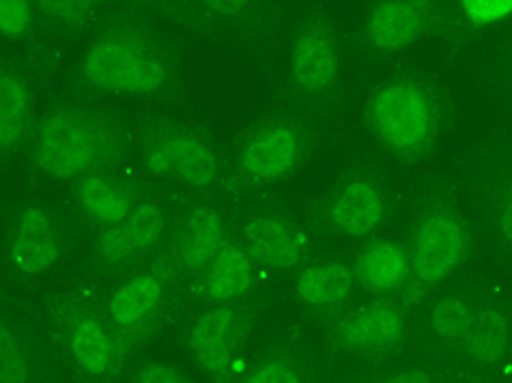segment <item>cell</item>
Segmentation results:
<instances>
[{"label":"cell","instance_id":"6da1fadb","mask_svg":"<svg viewBox=\"0 0 512 383\" xmlns=\"http://www.w3.org/2000/svg\"><path fill=\"white\" fill-rule=\"evenodd\" d=\"M77 90L114 103H165L186 81V46L165 18L134 14L84 38L75 64Z\"/></svg>","mask_w":512,"mask_h":383},{"label":"cell","instance_id":"7a4b0ae2","mask_svg":"<svg viewBox=\"0 0 512 383\" xmlns=\"http://www.w3.org/2000/svg\"><path fill=\"white\" fill-rule=\"evenodd\" d=\"M136 125L121 103L66 92L42 108L20 162L38 182L64 189L92 171L132 160Z\"/></svg>","mask_w":512,"mask_h":383},{"label":"cell","instance_id":"3957f363","mask_svg":"<svg viewBox=\"0 0 512 383\" xmlns=\"http://www.w3.org/2000/svg\"><path fill=\"white\" fill-rule=\"evenodd\" d=\"M362 132L377 158L397 173L429 165L453 132V106L436 79L401 71L379 79L362 103Z\"/></svg>","mask_w":512,"mask_h":383},{"label":"cell","instance_id":"277c9868","mask_svg":"<svg viewBox=\"0 0 512 383\" xmlns=\"http://www.w3.org/2000/svg\"><path fill=\"white\" fill-rule=\"evenodd\" d=\"M401 235L412 263L410 300L458 278L480 248V237L456 178H429L403 204Z\"/></svg>","mask_w":512,"mask_h":383},{"label":"cell","instance_id":"5b68a950","mask_svg":"<svg viewBox=\"0 0 512 383\" xmlns=\"http://www.w3.org/2000/svg\"><path fill=\"white\" fill-rule=\"evenodd\" d=\"M132 160L151 184L176 195L237 197L228 145L191 116L165 112L138 121Z\"/></svg>","mask_w":512,"mask_h":383},{"label":"cell","instance_id":"8992f818","mask_svg":"<svg viewBox=\"0 0 512 383\" xmlns=\"http://www.w3.org/2000/svg\"><path fill=\"white\" fill-rule=\"evenodd\" d=\"M86 230L62 197L22 195L3 211L0 263L16 289L36 287L60 274L84 246Z\"/></svg>","mask_w":512,"mask_h":383},{"label":"cell","instance_id":"52a82bcc","mask_svg":"<svg viewBox=\"0 0 512 383\" xmlns=\"http://www.w3.org/2000/svg\"><path fill=\"white\" fill-rule=\"evenodd\" d=\"M44 316L64 370L84 381L125 379L136 351L103 309L97 281L88 276L60 289Z\"/></svg>","mask_w":512,"mask_h":383},{"label":"cell","instance_id":"ba28073f","mask_svg":"<svg viewBox=\"0 0 512 383\" xmlns=\"http://www.w3.org/2000/svg\"><path fill=\"white\" fill-rule=\"evenodd\" d=\"M320 134L300 112L256 116L228 145L232 187L239 200L276 193L296 180L318 156Z\"/></svg>","mask_w":512,"mask_h":383},{"label":"cell","instance_id":"9c48e42d","mask_svg":"<svg viewBox=\"0 0 512 383\" xmlns=\"http://www.w3.org/2000/svg\"><path fill=\"white\" fill-rule=\"evenodd\" d=\"M403 204L397 171L372 156L351 158L313 204L311 222L322 235L357 246L388 230Z\"/></svg>","mask_w":512,"mask_h":383},{"label":"cell","instance_id":"30bf717a","mask_svg":"<svg viewBox=\"0 0 512 383\" xmlns=\"http://www.w3.org/2000/svg\"><path fill=\"white\" fill-rule=\"evenodd\" d=\"M414 303L405 296H359L355 303L320 322V344L331 364L364 375L412 348Z\"/></svg>","mask_w":512,"mask_h":383},{"label":"cell","instance_id":"8fae6325","mask_svg":"<svg viewBox=\"0 0 512 383\" xmlns=\"http://www.w3.org/2000/svg\"><path fill=\"white\" fill-rule=\"evenodd\" d=\"M265 313L263 296L226 305H193L180 327L184 359L200 379H237Z\"/></svg>","mask_w":512,"mask_h":383},{"label":"cell","instance_id":"7c38bea8","mask_svg":"<svg viewBox=\"0 0 512 383\" xmlns=\"http://www.w3.org/2000/svg\"><path fill=\"white\" fill-rule=\"evenodd\" d=\"M180 197L149 182L130 217L116 226L86 232L79 257L84 259L92 281H110L136 265L160 257L167 246Z\"/></svg>","mask_w":512,"mask_h":383},{"label":"cell","instance_id":"4fadbf2b","mask_svg":"<svg viewBox=\"0 0 512 383\" xmlns=\"http://www.w3.org/2000/svg\"><path fill=\"white\" fill-rule=\"evenodd\" d=\"M97 285L103 309L136 355L171 327L184 300L182 278L162 254Z\"/></svg>","mask_w":512,"mask_h":383},{"label":"cell","instance_id":"5bb4252c","mask_svg":"<svg viewBox=\"0 0 512 383\" xmlns=\"http://www.w3.org/2000/svg\"><path fill=\"white\" fill-rule=\"evenodd\" d=\"M235 230L267 276L287 278L318 252L311 217L276 193L239 200Z\"/></svg>","mask_w":512,"mask_h":383},{"label":"cell","instance_id":"9a60e30c","mask_svg":"<svg viewBox=\"0 0 512 383\" xmlns=\"http://www.w3.org/2000/svg\"><path fill=\"white\" fill-rule=\"evenodd\" d=\"M458 187L493 259L512 263V141L491 138L464 160Z\"/></svg>","mask_w":512,"mask_h":383},{"label":"cell","instance_id":"2e32d148","mask_svg":"<svg viewBox=\"0 0 512 383\" xmlns=\"http://www.w3.org/2000/svg\"><path fill=\"white\" fill-rule=\"evenodd\" d=\"M493 281L491 274L467 270L418 300L412 318V351L449 377L451 359L467 338Z\"/></svg>","mask_w":512,"mask_h":383},{"label":"cell","instance_id":"e0dca14e","mask_svg":"<svg viewBox=\"0 0 512 383\" xmlns=\"http://www.w3.org/2000/svg\"><path fill=\"white\" fill-rule=\"evenodd\" d=\"M237 208L239 200L232 195L180 197L162 259L182 278L184 287L232 237Z\"/></svg>","mask_w":512,"mask_h":383},{"label":"cell","instance_id":"ac0fdd59","mask_svg":"<svg viewBox=\"0 0 512 383\" xmlns=\"http://www.w3.org/2000/svg\"><path fill=\"white\" fill-rule=\"evenodd\" d=\"M287 84L298 101L324 106L342 88L344 46L333 22L320 14L302 18L285 57Z\"/></svg>","mask_w":512,"mask_h":383},{"label":"cell","instance_id":"d6986e66","mask_svg":"<svg viewBox=\"0 0 512 383\" xmlns=\"http://www.w3.org/2000/svg\"><path fill=\"white\" fill-rule=\"evenodd\" d=\"M62 368L44 307L5 303L0 311V383H42Z\"/></svg>","mask_w":512,"mask_h":383},{"label":"cell","instance_id":"ffe728a7","mask_svg":"<svg viewBox=\"0 0 512 383\" xmlns=\"http://www.w3.org/2000/svg\"><path fill=\"white\" fill-rule=\"evenodd\" d=\"M512 362V305L506 289L493 281L467 338L449 364L451 379H493Z\"/></svg>","mask_w":512,"mask_h":383},{"label":"cell","instance_id":"44dd1931","mask_svg":"<svg viewBox=\"0 0 512 383\" xmlns=\"http://www.w3.org/2000/svg\"><path fill=\"white\" fill-rule=\"evenodd\" d=\"M149 180L134 160L88 173L62 189L64 200L86 232L121 224L141 202Z\"/></svg>","mask_w":512,"mask_h":383},{"label":"cell","instance_id":"7402d4cb","mask_svg":"<svg viewBox=\"0 0 512 383\" xmlns=\"http://www.w3.org/2000/svg\"><path fill=\"white\" fill-rule=\"evenodd\" d=\"M289 300L298 313L318 322L329 320L362 296L351 254L316 252L287 276Z\"/></svg>","mask_w":512,"mask_h":383},{"label":"cell","instance_id":"603a6c76","mask_svg":"<svg viewBox=\"0 0 512 383\" xmlns=\"http://www.w3.org/2000/svg\"><path fill=\"white\" fill-rule=\"evenodd\" d=\"M42 73L27 57H7L0 68V160H22L42 108Z\"/></svg>","mask_w":512,"mask_h":383},{"label":"cell","instance_id":"cb8c5ba5","mask_svg":"<svg viewBox=\"0 0 512 383\" xmlns=\"http://www.w3.org/2000/svg\"><path fill=\"white\" fill-rule=\"evenodd\" d=\"M331 366L320 342L302 331L285 329L252 348L237 379L246 383H311L320 381Z\"/></svg>","mask_w":512,"mask_h":383},{"label":"cell","instance_id":"d4e9b609","mask_svg":"<svg viewBox=\"0 0 512 383\" xmlns=\"http://www.w3.org/2000/svg\"><path fill=\"white\" fill-rule=\"evenodd\" d=\"M267 274L241 241L237 230L215 257L184 287V303L226 305L261 296Z\"/></svg>","mask_w":512,"mask_h":383},{"label":"cell","instance_id":"484cf974","mask_svg":"<svg viewBox=\"0 0 512 383\" xmlns=\"http://www.w3.org/2000/svg\"><path fill=\"white\" fill-rule=\"evenodd\" d=\"M436 25L434 3L372 0L362 18V38L377 55H397L425 40Z\"/></svg>","mask_w":512,"mask_h":383},{"label":"cell","instance_id":"4316f807","mask_svg":"<svg viewBox=\"0 0 512 383\" xmlns=\"http://www.w3.org/2000/svg\"><path fill=\"white\" fill-rule=\"evenodd\" d=\"M351 259L362 296H405L410 300L412 263L401 230L388 228L357 243Z\"/></svg>","mask_w":512,"mask_h":383},{"label":"cell","instance_id":"83f0119b","mask_svg":"<svg viewBox=\"0 0 512 383\" xmlns=\"http://www.w3.org/2000/svg\"><path fill=\"white\" fill-rule=\"evenodd\" d=\"M40 25L60 38H88L108 22L134 14L156 16V0H38Z\"/></svg>","mask_w":512,"mask_h":383},{"label":"cell","instance_id":"f1b7e54d","mask_svg":"<svg viewBox=\"0 0 512 383\" xmlns=\"http://www.w3.org/2000/svg\"><path fill=\"white\" fill-rule=\"evenodd\" d=\"M200 375L186 359L173 355H156V353H138L127 370L123 381L130 383H191Z\"/></svg>","mask_w":512,"mask_h":383},{"label":"cell","instance_id":"f546056e","mask_svg":"<svg viewBox=\"0 0 512 383\" xmlns=\"http://www.w3.org/2000/svg\"><path fill=\"white\" fill-rule=\"evenodd\" d=\"M186 3L195 9L197 16L228 31L246 29L261 9V0H186Z\"/></svg>","mask_w":512,"mask_h":383},{"label":"cell","instance_id":"4dcf8cb0","mask_svg":"<svg viewBox=\"0 0 512 383\" xmlns=\"http://www.w3.org/2000/svg\"><path fill=\"white\" fill-rule=\"evenodd\" d=\"M38 0H0V36L9 44H27L38 36Z\"/></svg>","mask_w":512,"mask_h":383},{"label":"cell","instance_id":"1f68e13d","mask_svg":"<svg viewBox=\"0 0 512 383\" xmlns=\"http://www.w3.org/2000/svg\"><path fill=\"white\" fill-rule=\"evenodd\" d=\"M462 18L473 27H495L512 18V0H456Z\"/></svg>","mask_w":512,"mask_h":383},{"label":"cell","instance_id":"d6a6232c","mask_svg":"<svg viewBox=\"0 0 512 383\" xmlns=\"http://www.w3.org/2000/svg\"><path fill=\"white\" fill-rule=\"evenodd\" d=\"M506 375L512 379V362H510V364H508V368H506Z\"/></svg>","mask_w":512,"mask_h":383},{"label":"cell","instance_id":"836d02e7","mask_svg":"<svg viewBox=\"0 0 512 383\" xmlns=\"http://www.w3.org/2000/svg\"><path fill=\"white\" fill-rule=\"evenodd\" d=\"M423 3H436V0H423Z\"/></svg>","mask_w":512,"mask_h":383}]
</instances>
